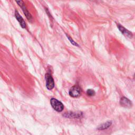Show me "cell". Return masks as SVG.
<instances>
[{
  "label": "cell",
  "instance_id": "obj_1",
  "mask_svg": "<svg viewBox=\"0 0 135 135\" xmlns=\"http://www.w3.org/2000/svg\"><path fill=\"white\" fill-rule=\"evenodd\" d=\"M52 108L57 112H61L64 109V105L62 102L55 98H52L50 100Z\"/></svg>",
  "mask_w": 135,
  "mask_h": 135
},
{
  "label": "cell",
  "instance_id": "obj_2",
  "mask_svg": "<svg viewBox=\"0 0 135 135\" xmlns=\"http://www.w3.org/2000/svg\"><path fill=\"white\" fill-rule=\"evenodd\" d=\"M81 88L78 85H75L73 86L69 90V94L70 97L72 98H78L80 96L81 94Z\"/></svg>",
  "mask_w": 135,
  "mask_h": 135
},
{
  "label": "cell",
  "instance_id": "obj_3",
  "mask_svg": "<svg viewBox=\"0 0 135 135\" xmlns=\"http://www.w3.org/2000/svg\"><path fill=\"white\" fill-rule=\"evenodd\" d=\"M16 2L18 4V5L22 8L23 11V13L25 15V16H26V18L30 22H31L33 20V18H32V15H31V14L29 13L27 9L26 6H25V4L24 3V2L22 1H16Z\"/></svg>",
  "mask_w": 135,
  "mask_h": 135
},
{
  "label": "cell",
  "instance_id": "obj_4",
  "mask_svg": "<svg viewBox=\"0 0 135 135\" xmlns=\"http://www.w3.org/2000/svg\"><path fill=\"white\" fill-rule=\"evenodd\" d=\"M46 86L48 90H52L54 86V80L50 73L45 74Z\"/></svg>",
  "mask_w": 135,
  "mask_h": 135
},
{
  "label": "cell",
  "instance_id": "obj_5",
  "mask_svg": "<svg viewBox=\"0 0 135 135\" xmlns=\"http://www.w3.org/2000/svg\"><path fill=\"white\" fill-rule=\"evenodd\" d=\"M120 104L122 107L126 108H130L132 105L131 101L125 97H122L120 99Z\"/></svg>",
  "mask_w": 135,
  "mask_h": 135
},
{
  "label": "cell",
  "instance_id": "obj_6",
  "mask_svg": "<svg viewBox=\"0 0 135 135\" xmlns=\"http://www.w3.org/2000/svg\"><path fill=\"white\" fill-rule=\"evenodd\" d=\"M83 115V113L81 112H68L66 113H64L63 114V116L68 118H80L82 117Z\"/></svg>",
  "mask_w": 135,
  "mask_h": 135
},
{
  "label": "cell",
  "instance_id": "obj_7",
  "mask_svg": "<svg viewBox=\"0 0 135 135\" xmlns=\"http://www.w3.org/2000/svg\"><path fill=\"white\" fill-rule=\"evenodd\" d=\"M15 16L16 20L18 21V23H20L21 26L23 28H25L26 26V23L24 21L23 17L20 15V14L18 13V12L16 10L15 11Z\"/></svg>",
  "mask_w": 135,
  "mask_h": 135
},
{
  "label": "cell",
  "instance_id": "obj_8",
  "mask_svg": "<svg viewBox=\"0 0 135 135\" xmlns=\"http://www.w3.org/2000/svg\"><path fill=\"white\" fill-rule=\"evenodd\" d=\"M117 26L119 30V31L122 33V34H123L124 36H126L127 37L129 38H131L132 37V33L128 31V30H127L126 28H125L124 27L122 26L120 24H118Z\"/></svg>",
  "mask_w": 135,
  "mask_h": 135
},
{
  "label": "cell",
  "instance_id": "obj_9",
  "mask_svg": "<svg viewBox=\"0 0 135 135\" xmlns=\"http://www.w3.org/2000/svg\"><path fill=\"white\" fill-rule=\"evenodd\" d=\"M112 121H107L103 123H102L98 127V130H104L105 129H107L109 128L112 124Z\"/></svg>",
  "mask_w": 135,
  "mask_h": 135
},
{
  "label": "cell",
  "instance_id": "obj_10",
  "mask_svg": "<svg viewBox=\"0 0 135 135\" xmlns=\"http://www.w3.org/2000/svg\"><path fill=\"white\" fill-rule=\"evenodd\" d=\"M86 94L88 95V96H90V97H92V96H94L95 95V91L92 90V89H88L86 90Z\"/></svg>",
  "mask_w": 135,
  "mask_h": 135
},
{
  "label": "cell",
  "instance_id": "obj_11",
  "mask_svg": "<svg viewBox=\"0 0 135 135\" xmlns=\"http://www.w3.org/2000/svg\"><path fill=\"white\" fill-rule=\"evenodd\" d=\"M66 36H67L68 38V39L69 40V41L71 42V43L72 44H73V45H75V46H79V45H78L75 41H74L70 36H69L67 35H66Z\"/></svg>",
  "mask_w": 135,
  "mask_h": 135
},
{
  "label": "cell",
  "instance_id": "obj_12",
  "mask_svg": "<svg viewBox=\"0 0 135 135\" xmlns=\"http://www.w3.org/2000/svg\"><path fill=\"white\" fill-rule=\"evenodd\" d=\"M134 79H135V74H134Z\"/></svg>",
  "mask_w": 135,
  "mask_h": 135
}]
</instances>
